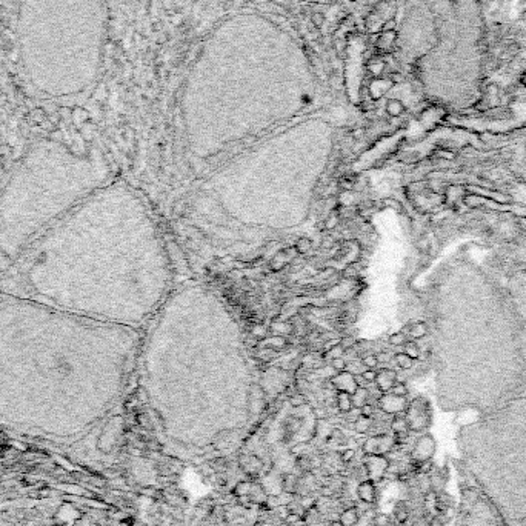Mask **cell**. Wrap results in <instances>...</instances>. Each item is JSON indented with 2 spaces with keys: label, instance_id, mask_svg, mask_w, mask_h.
Returning <instances> with one entry per match:
<instances>
[{
  "label": "cell",
  "instance_id": "cell-47",
  "mask_svg": "<svg viewBox=\"0 0 526 526\" xmlns=\"http://www.w3.org/2000/svg\"><path fill=\"white\" fill-rule=\"evenodd\" d=\"M377 360H379V363H385V362L388 360V355H386L385 352L377 354Z\"/></svg>",
  "mask_w": 526,
  "mask_h": 526
},
{
  "label": "cell",
  "instance_id": "cell-24",
  "mask_svg": "<svg viewBox=\"0 0 526 526\" xmlns=\"http://www.w3.org/2000/svg\"><path fill=\"white\" fill-rule=\"evenodd\" d=\"M371 426H373V419L360 416V414L354 422V430H355V432H359V434H366L369 430H371Z\"/></svg>",
  "mask_w": 526,
  "mask_h": 526
},
{
  "label": "cell",
  "instance_id": "cell-21",
  "mask_svg": "<svg viewBox=\"0 0 526 526\" xmlns=\"http://www.w3.org/2000/svg\"><path fill=\"white\" fill-rule=\"evenodd\" d=\"M335 403H337V409L340 412H351L354 409L351 394H348V392H340L338 391L337 397H335Z\"/></svg>",
  "mask_w": 526,
  "mask_h": 526
},
{
  "label": "cell",
  "instance_id": "cell-1",
  "mask_svg": "<svg viewBox=\"0 0 526 526\" xmlns=\"http://www.w3.org/2000/svg\"><path fill=\"white\" fill-rule=\"evenodd\" d=\"M5 276L3 292L136 330L152 320L173 282L151 208L122 180L49 226Z\"/></svg>",
  "mask_w": 526,
  "mask_h": 526
},
{
  "label": "cell",
  "instance_id": "cell-13",
  "mask_svg": "<svg viewBox=\"0 0 526 526\" xmlns=\"http://www.w3.org/2000/svg\"><path fill=\"white\" fill-rule=\"evenodd\" d=\"M399 380L397 379V373L394 369L389 368H383L380 371H377V377H376V386L382 394H386L391 391V388L394 386V383Z\"/></svg>",
  "mask_w": 526,
  "mask_h": 526
},
{
  "label": "cell",
  "instance_id": "cell-6",
  "mask_svg": "<svg viewBox=\"0 0 526 526\" xmlns=\"http://www.w3.org/2000/svg\"><path fill=\"white\" fill-rule=\"evenodd\" d=\"M111 180L108 159L54 139L37 140L0 191V268L5 273L49 226Z\"/></svg>",
  "mask_w": 526,
  "mask_h": 526
},
{
  "label": "cell",
  "instance_id": "cell-2",
  "mask_svg": "<svg viewBox=\"0 0 526 526\" xmlns=\"http://www.w3.org/2000/svg\"><path fill=\"white\" fill-rule=\"evenodd\" d=\"M142 345L140 330L0 291V419L79 430L114 405Z\"/></svg>",
  "mask_w": 526,
  "mask_h": 526
},
{
  "label": "cell",
  "instance_id": "cell-7",
  "mask_svg": "<svg viewBox=\"0 0 526 526\" xmlns=\"http://www.w3.org/2000/svg\"><path fill=\"white\" fill-rule=\"evenodd\" d=\"M405 419L408 422V428L412 432H423L431 426L432 409L431 403L426 397H416L408 403L405 411Z\"/></svg>",
  "mask_w": 526,
  "mask_h": 526
},
{
  "label": "cell",
  "instance_id": "cell-20",
  "mask_svg": "<svg viewBox=\"0 0 526 526\" xmlns=\"http://www.w3.org/2000/svg\"><path fill=\"white\" fill-rule=\"evenodd\" d=\"M368 397H369V392L365 386H359L357 389H355L352 394H351V399H352V406L355 409H360L363 405L368 403Z\"/></svg>",
  "mask_w": 526,
  "mask_h": 526
},
{
  "label": "cell",
  "instance_id": "cell-40",
  "mask_svg": "<svg viewBox=\"0 0 526 526\" xmlns=\"http://www.w3.org/2000/svg\"><path fill=\"white\" fill-rule=\"evenodd\" d=\"M331 365H333V368L335 369L337 373H340V371H345V369H346V362H345L342 357H338V359H333V360H331Z\"/></svg>",
  "mask_w": 526,
  "mask_h": 526
},
{
  "label": "cell",
  "instance_id": "cell-19",
  "mask_svg": "<svg viewBox=\"0 0 526 526\" xmlns=\"http://www.w3.org/2000/svg\"><path fill=\"white\" fill-rule=\"evenodd\" d=\"M268 492L265 491L263 485H259V483H254L252 485V489H251V494H249V499H251V503H255V505H265L268 502Z\"/></svg>",
  "mask_w": 526,
  "mask_h": 526
},
{
  "label": "cell",
  "instance_id": "cell-5",
  "mask_svg": "<svg viewBox=\"0 0 526 526\" xmlns=\"http://www.w3.org/2000/svg\"><path fill=\"white\" fill-rule=\"evenodd\" d=\"M22 77L37 97L77 102L100 77L108 0H14Z\"/></svg>",
  "mask_w": 526,
  "mask_h": 526
},
{
  "label": "cell",
  "instance_id": "cell-39",
  "mask_svg": "<svg viewBox=\"0 0 526 526\" xmlns=\"http://www.w3.org/2000/svg\"><path fill=\"white\" fill-rule=\"evenodd\" d=\"M354 457H355V449H352V448H348L340 454V460H342L343 463H349L351 460H354Z\"/></svg>",
  "mask_w": 526,
  "mask_h": 526
},
{
  "label": "cell",
  "instance_id": "cell-42",
  "mask_svg": "<svg viewBox=\"0 0 526 526\" xmlns=\"http://www.w3.org/2000/svg\"><path fill=\"white\" fill-rule=\"evenodd\" d=\"M337 223H338V217H337L335 214H333V216H330L328 219H326L325 228H326V230H333L334 226H337Z\"/></svg>",
  "mask_w": 526,
  "mask_h": 526
},
{
  "label": "cell",
  "instance_id": "cell-41",
  "mask_svg": "<svg viewBox=\"0 0 526 526\" xmlns=\"http://www.w3.org/2000/svg\"><path fill=\"white\" fill-rule=\"evenodd\" d=\"M359 411H360V416H365V417H369V419L374 417V406L369 405V403L363 405Z\"/></svg>",
  "mask_w": 526,
  "mask_h": 526
},
{
  "label": "cell",
  "instance_id": "cell-33",
  "mask_svg": "<svg viewBox=\"0 0 526 526\" xmlns=\"http://www.w3.org/2000/svg\"><path fill=\"white\" fill-rule=\"evenodd\" d=\"M362 363H363V366H365L366 369H376V368H377V365H379L377 355H374V354H369V355H366V357H363Z\"/></svg>",
  "mask_w": 526,
  "mask_h": 526
},
{
  "label": "cell",
  "instance_id": "cell-31",
  "mask_svg": "<svg viewBox=\"0 0 526 526\" xmlns=\"http://www.w3.org/2000/svg\"><path fill=\"white\" fill-rule=\"evenodd\" d=\"M311 248H312V241H311V239H306V237L298 239V241L295 243V251L300 254H306L308 251H311Z\"/></svg>",
  "mask_w": 526,
  "mask_h": 526
},
{
  "label": "cell",
  "instance_id": "cell-8",
  "mask_svg": "<svg viewBox=\"0 0 526 526\" xmlns=\"http://www.w3.org/2000/svg\"><path fill=\"white\" fill-rule=\"evenodd\" d=\"M395 437L389 434H377L366 438V442L362 445V452L363 456H388V454L394 449L395 446Z\"/></svg>",
  "mask_w": 526,
  "mask_h": 526
},
{
  "label": "cell",
  "instance_id": "cell-37",
  "mask_svg": "<svg viewBox=\"0 0 526 526\" xmlns=\"http://www.w3.org/2000/svg\"><path fill=\"white\" fill-rule=\"evenodd\" d=\"M376 377H377V371H376V369H365V371L362 373V379H363L366 383H374V382H376Z\"/></svg>",
  "mask_w": 526,
  "mask_h": 526
},
{
  "label": "cell",
  "instance_id": "cell-4",
  "mask_svg": "<svg viewBox=\"0 0 526 526\" xmlns=\"http://www.w3.org/2000/svg\"><path fill=\"white\" fill-rule=\"evenodd\" d=\"M333 139L328 122L297 123L219 169L209 191L226 216L249 228H295L308 217Z\"/></svg>",
  "mask_w": 526,
  "mask_h": 526
},
{
  "label": "cell",
  "instance_id": "cell-18",
  "mask_svg": "<svg viewBox=\"0 0 526 526\" xmlns=\"http://www.w3.org/2000/svg\"><path fill=\"white\" fill-rule=\"evenodd\" d=\"M428 333H430V328L425 322H414L412 325H409V330H408V335L412 340L423 338L428 335Z\"/></svg>",
  "mask_w": 526,
  "mask_h": 526
},
{
  "label": "cell",
  "instance_id": "cell-35",
  "mask_svg": "<svg viewBox=\"0 0 526 526\" xmlns=\"http://www.w3.org/2000/svg\"><path fill=\"white\" fill-rule=\"evenodd\" d=\"M373 526H389V517L386 514H377L373 519Z\"/></svg>",
  "mask_w": 526,
  "mask_h": 526
},
{
  "label": "cell",
  "instance_id": "cell-3",
  "mask_svg": "<svg viewBox=\"0 0 526 526\" xmlns=\"http://www.w3.org/2000/svg\"><path fill=\"white\" fill-rule=\"evenodd\" d=\"M137 365L142 388L163 431L206 446L251 416L252 374L240 328L202 285L171 291L148 323Z\"/></svg>",
  "mask_w": 526,
  "mask_h": 526
},
{
  "label": "cell",
  "instance_id": "cell-44",
  "mask_svg": "<svg viewBox=\"0 0 526 526\" xmlns=\"http://www.w3.org/2000/svg\"><path fill=\"white\" fill-rule=\"evenodd\" d=\"M60 516H62V519H65V520H69V519H73V517L76 516V513H74V511H73V509H71V508L65 506V508L62 509V513H60Z\"/></svg>",
  "mask_w": 526,
  "mask_h": 526
},
{
  "label": "cell",
  "instance_id": "cell-10",
  "mask_svg": "<svg viewBox=\"0 0 526 526\" xmlns=\"http://www.w3.org/2000/svg\"><path fill=\"white\" fill-rule=\"evenodd\" d=\"M389 466H391V462L386 456H377V454L365 456L363 468L366 471V478L374 481V483L380 481L382 478H385L386 473L389 471Z\"/></svg>",
  "mask_w": 526,
  "mask_h": 526
},
{
  "label": "cell",
  "instance_id": "cell-30",
  "mask_svg": "<svg viewBox=\"0 0 526 526\" xmlns=\"http://www.w3.org/2000/svg\"><path fill=\"white\" fill-rule=\"evenodd\" d=\"M394 516H395V520L399 523H406V520L409 519V509L405 505H399L394 511Z\"/></svg>",
  "mask_w": 526,
  "mask_h": 526
},
{
  "label": "cell",
  "instance_id": "cell-11",
  "mask_svg": "<svg viewBox=\"0 0 526 526\" xmlns=\"http://www.w3.org/2000/svg\"><path fill=\"white\" fill-rule=\"evenodd\" d=\"M377 403H379L380 411H383L385 414L399 416V414H405L409 402L406 397H400V395H395L392 392H386V394H382L379 397Z\"/></svg>",
  "mask_w": 526,
  "mask_h": 526
},
{
  "label": "cell",
  "instance_id": "cell-27",
  "mask_svg": "<svg viewBox=\"0 0 526 526\" xmlns=\"http://www.w3.org/2000/svg\"><path fill=\"white\" fill-rule=\"evenodd\" d=\"M394 360H395L397 366L402 368V369H411V368H412V365H414V360H412V359L409 357V355H408V354H405V352H399V354H395Z\"/></svg>",
  "mask_w": 526,
  "mask_h": 526
},
{
  "label": "cell",
  "instance_id": "cell-46",
  "mask_svg": "<svg viewBox=\"0 0 526 526\" xmlns=\"http://www.w3.org/2000/svg\"><path fill=\"white\" fill-rule=\"evenodd\" d=\"M428 526H445V525L442 523V520H440L438 517H432L431 522L428 523Z\"/></svg>",
  "mask_w": 526,
  "mask_h": 526
},
{
  "label": "cell",
  "instance_id": "cell-15",
  "mask_svg": "<svg viewBox=\"0 0 526 526\" xmlns=\"http://www.w3.org/2000/svg\"><path fill=\"white\" fill-rule=\"evenodd\" d=\"M360 520V513L355 506L346 508L342 514H340L338 522L342 523V526H355Z\"/></svg>",
  "mask_w": 526,
  "mask_h": 526
},
{
  "label": "cell",
  "instance_id": "cell-28",
  "mask_svg": "<svg viewBox=\"0 0 526 526\" xmlns=\"http://www.w3.org/2000/svg\"><path fill=\"white\" fill-rule=\"evenodd\" d=\"M403 346H405V351H403V352L408 354L412 360H417V359L420 357V348H419V345L414 342V340H411V342H406Z\"/></svg>",
  "mask_w": 526,
  "mask_h": 526
},
{
  "label": "cell",
  "instance_id": "cell-25",
  "mask_svg": "<svg viewBox=\"0 0 526 526\" xmlns=\"http://www.w3.org/2000/svg\"><path fill=\"white\" fill-rule=\"evenodd\" d=\"M394 42H395V33H394V31H385L382 36H379L377 48H380V49H389V48H392Z\"/></svg>",
  "mask_w": 526,
  "mask_h": 526
},
{
  "label": "cell",
  "instance_id": "cell-16",
  "mask_svg": "<svg viewBox=\"0 0 526 526\" xmlns=\"http://www.w3.org/2000/svg\"><path fill=\"white\" fill-rule=\"evenodd\" d=\"M423 503H425V508L426 511L432 516V517H437L440 516L438 513V508H437V503H438V497H437V492L435 491H428L423 494Z\"/></svg>",
  "mask_w": 526,
  "mask_h": 526
},
{
  "label": "cell",
  "instance_id": "cell-45",
  "mask_svg": "<svg viewBox=\"0 0 526 526\" xmlns=\"http://www.w3.org/2000/svg\"><path fill=\"white\" fill-rule=\"evenodd\" d=\"M355 342H354V340L352 338H348V337H345L343 340H342V342H340V346H342L343 349H348V348H351L352 345H354Z\"/></svg>",
  "mask_w": 526,
  "mask_h": 526
},
{
  "label": "cell",
  "instance_id": "cell-36",
  "mask_svg": "<svg viewBox=\"0 0 526 526\" xmlns=\"http://www.w3.org/2000/svg\"><path fill=\"white\" fill-rule=\"evenodd\" d=\"M289 403L292 405V406H303V405H306L308 403V400H306V397L303 395V394H295V395H292L291 397V399H289Z\"/></svg>",
  "mask_w": 526,
  "mask_h": 526
},
{
  "label": "cell",
  "instance_id": "cell-14",
  "mask_svg": "<svg viewBox=\"0 0 526 526\" xmlns=\"http://www.w3.org/2000/svg\"><path fill=\"white\" fill-rule=\"evenodd\" d=\"M357 495H359V499H360L363 503H366V505L376 503V499H377V486H376V483L371 481V480H368V478L363 480V481H360L359 486H357Z\"/></svg>",
  "mask_w": 526,
  "mask_h": 526
},
{
  "label": "cell",
  "instance_id": "cell-22",
  "mask_svg": "<svg viewBox=\"0 0 526 526\" xmlns=\"http://www.w3.org/2000/svg\"><path fill=\"white\" fill-rule=\"evenodd\" d=\"M300 485V480H298L294 474H287L282 478V491L288 492V494H294Z\"/></svg>",
  "mask_w": 526,
  "mask_h": 526
},
{
  "label": "cell",
  "instance_id": "cell-32",
  "mask_svg": "<svg viewBox=\"0 0 526 526\" xmlns=\"http://www.w3.org/2000/svg\"><path fill=\"white\" fill-rule=\"evenodd\" d=\"M389 392H392V394H395V395H400V397H406L409 391H408L406 383L397 380V382L394 383V386L391 388V391H389Z\"/></svg>",
  "mask_w": 526,
  "mask_h": 526
},
{
  "label": "cell",
  "instance_id": "cell-38",
  "mask_svg": "<svg viewBox=\"0 0 526 526\" xmlns=\"http://www.w3.org/2000/svg\"><path fill=\"white\" fill-rule=\"evenodd\" d=\"M343 352H345V349H343L342 346H340V343H337L335 346H333V348L328 351V355H330V359L333 360V359H338V357H342Z\"/></svg>",
  "mask_w": 526,
  "mask_h": 526
},
{
  "label": "cell",
  "instance_id": "cell-26",
  "mask_svg": "<svg viewBox=\"0 0 526 526\" xmlns=\"http://www.w3.org/2000/svg\"><path fill=\"white\" fill-rule=\"evenodd\" d=\"M252 485L254 481H249V480H241L239 481L237 485L234 486V495L236 497H246L251 494V489H252Z\"/></svg>",
  "mask_w": 526,
  "mask_h": 526
},
{
  "label": "cell",
  "instance_id": "cell-9",
  "mask_svg": "<svg viewBox=\"0 0 526 526\" xmlns=\"http://www.w3.org/2000/svg\"><path fill=\"white\" fill-rule=\"evenodd\" d=\"M435 449H437L435 438H434L431 434L425 432L423 435H420V437L416 440L414 446H412V449H411V459H412V462H414V465L430 462V460L434 457Z\"/></svg>",
  "mask_w": 526,
  "mask_h": 526
},
{
  "label": "cell",
  "instance_id": "cell-12",
  "mask_svg": "<svg viewBox=\"0 0 526 526\" xmlns=\"http://www.w3.org/2000/svg\"><path fill=\"white\" fill-rule=\"evenodd\" d=\"M331 385L340 391V392H348V394H352L355 389L359 388V382H357V377H355L352 373L349 371H340L337 373L334 377H331Z\"/></svg>",
  "mask_w": 526,
  "mask_h": 526
},
{
  "label": "cell",
  "instance_id": "cell-29",
  "mask_svg": "<svg viewBox=\"0 0 526 526\" xmlns=\"http://www.w3.org/2000/svg\"><path fill=\"white\" fill-rule=\"evenodd\" d=\"M406 342H408V337H406L405 331H399V333H394L389 335V343L392 346H403Z\"/></svg>",
  "mask_w": 526,
  "mask_h": 526
},
{
  "label": "cell",
  "instance_id": "cell-23",
  "mask_svg": "<svg viewBox=\"0 0 526 526\" xmlns=\"http://www.w3.org/2000/svg\"><path fill=\"white\" fill-rule=\"evenodd\" d=\"M405 105L402 100H399V98H389V100L386 102V112L391 116V117H400L403 112H405Z\"/></svg>",
  "mask_w": 526,
  "mask_h": 526
},
{
  "label": "cell",
  "instance_id": "cell-43",
  "mask_svg": "<svg viewBox=\"0 0 526 526\" xmlns=\"http://www.w3.org/2000/svg\"><path fill=\"white\" fill-rule=\"evenodd\" d=\"M311 22L314 23L316 26H322L325 23V16H323V14H320V12H314V14H312V17H311Z\"/></svg>",
  "mask_w": 526,
  "mask_h": 526
},
{
  "label": "cell",
  "instance_id": "cell-17",
  "mask_svg": "<svg viewBox=\"0 0 526 526\" xmlns=\"http://www.w3.org/2000/svg\"><path fill=\"white\" fill-rule=\"evenodd\" d=\"M391 88H392V82L391 80L379 79V80L373 82V85H371V96H373V98H380V97L385 96Z\"/></svg>",
  "mask_w": 526,
  "mask_h": 526
},
{
  "label": "cell",
  "instance_id": "cell-34",
  "mask_svg": "<svg viewBox=\"0 0 526 526\" xmlns=\"http://www.w3.org/2000/svg\"><path fill=\"white\" fill-rule=\"evenodd\" d=\"M437 155L440 159H445V160H454L457 157V154L454 152L452 149H448V148H440L437 151Z\"/></svg>",
  "mask_w": 526,
  "mask_h": 526
},
{
  "label": "cell",
  "instance_id": "cell-48",
  "mask_svg": "<svg viewBox=\"0 0 526 526\" xmlns=\"http://www.w3.org/2000/svg\"><path fill=\"white\" fill-rule=\"evenodd\" d=\"M330 526H342V523H340V522H331Z\"/></svg>",
  "mask_w": 526,
  "mask_h": 526
}]
</instances>
